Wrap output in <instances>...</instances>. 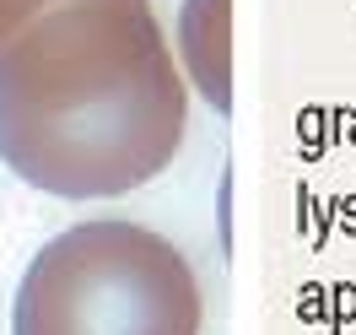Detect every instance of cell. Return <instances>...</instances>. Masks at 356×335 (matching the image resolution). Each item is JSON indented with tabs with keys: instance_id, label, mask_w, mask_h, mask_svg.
Instances as JSON below:
<instances>
[{
	"instance_id": "2",
	"label": "cell",
	"mask_w": 356,
	"mask_h": 335,
	"mask_svg": "<svg viewBox=\"0 0 356 335\" xmlns=\"http://www.w3.org/2000/svg\"><path fill=\"white\" fill-rule=\"evenodd\" d=\"M205 297L173 238L140 222H76L49 238L11 303V335H200Z\"/></svg>"
},
{
	"instance_id": "1",
	"label": "cell",
	"mask_w": 356,
	"mask_h": 335,
	"mask_svg": "<svg viewBox=\"0 0 356 335\" xmlns=\"http://www.w3.org/2000/svg\"><path fill=\"white\" fill-rule=\"evenodd\" d=\"M189 92L152 0H70L0 54V157L60 201H113L178 157Z\"/></svg>"
},
{
	"instance_id": "4",
	"label": "cell",
	"mask_w": 356,
	"mask_h": 335,
	"mask_svg": "<svg viewBox=\"0 0 356 335\" xmlns=\"http://www.w3.org/2000/svg\"><path fill=\"white\" fill-rule=\"evenodd\" d=\"M54 6H70V0H0V54L17 44L38 17H49Z\"/></svg>"
},
{
	"instance_id": "3",
	"label": "cell",
	"mask_w": 356,
	"mask_h": 335,
	"mask_svg": "<svg viewBox=\"0 0 356 335\" xmlns=\"http://www.w3.org/2000/svg\"><path fill=\"white\" fill-rule=\"evenodd\" d=\"M178 60L216 114H232V0L178 6Z\"/></svg>"
}]
</instances>
